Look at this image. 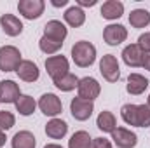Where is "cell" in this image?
Returning a JSON list of instances; mask_svg holds the SVG:
<instances>
[{
    "instance_id": "6da1fadb",
    "label": "cell",
    "mask_w": 150,
    "mask_h": 148,
    "mask_svg": "<svg viewBox=\"0 0 150 148\" xmlns=\"http://www.w3.org/2000/svg\"><path fill=\"white\" fill-rule=\"evenodd\" d=\"M120 118L133 127H150V106L147 103H126L120 108Z\"/></svg>"
},
{
    "instance_id": "7402d4cb",
    "label": "cell",
    "mask_w": 150,
    "mask_h": 148,
    "mask_svg": "<svg viewBox=\"0 0 150 148\" xmlns=\"http://www.w3.org/2000/svg\"><path fill=\"white\" fill-rule=\"evenodd\" d=\"M12 148H35L37 147V138L30 131H18L12 140H11Z\"/></svg>"
},
{
    "instance_id": "8fae6325",
    "label": "cell",
    "mask_w": 150,
    "mask_h": 148,
    "mask_svg": "<svg viewBox=\"0 0 150 148\" xmlns=\"http://www.w3.org/2000/svg\"><path fill=\"white\" fill-rule=\"evenodd\" d=\"M112 143L117 148H134L138 145V136L127 127H117L112 132Z\"/></svg>"
},
{
    "instance_id": "e575fe53",
    "label": "cell",
    "mask_w": 150,
    "mask_h": 148,
    "mask_svg": "<svg viewBox=\"0 0 150 148\" xmlns=\"http://www.w3.org/2000/svg\"><path fill=\"white\" fill-rule=\"evenodd\" d=\"M44 148H63V147H61V145H58V143H47Z\"/></svg>"
},
{
    "instance_id": "2e32d148",
    "label": "cell",
    "mask_w": 150,
    "mask_h": 148,
    "mask_svg": "<svg viewBox=\"0 0 150 148\" xmlns=\"http://www.w3.org/2000/svg\"><path fill=\"white\" fill-rule=\"evenodd\" d=\"M100 14L107 21H117L124 14V4L120 0H107L100 7Z\"/></svg>"
},
{
    "instance_id": "603a6c76",
    "label": "cell",
    "mask_w": 150,
    "mask_h": 148,
    "mask_svg": "<svg viewBox=\"0 0 150 148\" xmlns=\"http://www.w3.org/2000/svg\"><path fill=\"white\" fill-rule=\"evenodd\" d=\"M37 110V101L35 98H32L30 94H21L19 99L16 101V111L23 117H30Z\"/></svg>"
},
{
    "instance_id": "d6a6232c",
    "label": "cell",
    "mask_w": 150,
    "mask_h": 148,
    "mask_svg": "<svg viewBox=\"0 0 150 148\" xmlns=\"http://www.w3.org/2000/svg\"><path fill=\"white\" fill-rule=\"evenodd\" d=\"M51 5L52 7H65V5H68V0H51Z\"/></svg>"
},
{
    "instance_id": "7a4b0ae2",
    "label": "cell",
    "mask_w": 150,
    "mask_h": 148,
    "mask_svg": "<svg viewBox=\"0 0 150 148\" xmlns=\"http://www.w3.org/2000/svg\"><path fill=\"white\" fill-rule=\"evenodd\" d=\"M96 58H98V51L94 44H91L89 40H79L72 45V61L79 68L93 66Z\"/></svg>"
},
{
    "instance_id": "f546056e",
    "label": "cell",
    "mask_w": 150,
    "mask_h": 148,
    "mask_svg": "<svg viewBox=\"0 0 150 148\" xmlns=\"http://www.w3.org/2000/svg\"><path fill=\"white\" fill-rule=\"evenodd\" d=\"M138 47L143 51V52H150V32L149 33H142L138 37Z\"/></svg>"
},
{
    "instance_id": "836d02e7",
    "label": "cell",
    "mask_w": 150,
    "mask_h": 148,
    "mask_svg": "<svg viewBox=\"0 0 150 148\" xmlns=\"http://www.w3.org/2000/svg\"><path fill=\"white\" fill-rule=\"evenodd\" d=\"M5 141H7V136H5V132H4V131H0V148L5 145Z\"/></svg>"
},
{
    "instance_id": "d590c367",
    "label": "cell",
    "mask_w": 150,
    "mask_h": 148,
    "mask_svg": "<svg viewBox=\"0 0 150 148\" xmlns=\"http://www.w3.org/2000/svg\"><path fill=\"white\" fill-rule=\"evenodd\" d=\"M147 105L150 106V94H149V99H147Z\"/></svg>"
},
{
    "instance_id": "277c9868",
    "label": "cell",
    "mask_w": 150,
    "mask_h": 148,
    "mask_svg": "<svg viewBox=\"0 0 150 148\" xmlns=\"http://www.w3.org/2000/svg\"><path fill=\"white\" fill-rule=\"evenodd\" d=\"M45 70H47V75L52 78V80H58L61 78L63 75L70 73V61L67 56L63 54H54V56H49L44 63Z\"/></svg>"
},
{
    "instance_id": "9a60e30c",
    "label": "cell",
    "mask_w": 150,
    "mask_h": 148,
    "mask_svg": "<svg viewBox=\"0 0 150 148\" xmlns=\"http://www.w3.org/2000/svg\"><path fill=\"white\" fill-rule=\"evenodd\" d=\"M16 75L23 80V82H37L40 78V70H38L37 63H33L32 59H23L19 63V66L16 68Z\"/></svg>"
},
{
    "instance_id": "44dd1931",
    "label": "cell",
    "mask_w": 150,
    "mask_h": 148,
    "mask_svg": "<svg viewBox=\"0 0 150 148\" xmlns=\"http://www.w3.org/2000/svg\"><path fill=\"white\" fill-rule=\"evenodd\" d=\"M96 127L101 131V132H107V134H112L113 131L117 129V118L110 110H103L98 113L96 117Z\"/></svg>"
},
{
    "instance_id": "52a82bcc",
    "label": "cell",
    "mask_w": 150,
    "mask_h": 148,
    "mask_svg": "<svg viewBox=\"0 0 150 148\" xmlns=\"http://www.w3.org/2000/svg\"><path fill=\"white\" fill-rule=\"evenodd\" d=\"M100 73L103 75V78L107 82H117L120 78V66H119V59L113 54H105L100 59Z\"/></svg>"
},
{
    "instance_id": "ac0fdd59",
    "label": "cell",
    "mask_w": 150,
    "mask_h": 148,
    "mask_svg": "<svg viewBox=\"0 0 150 148\" xmlns=\"http://www.w3.org/2000/svg\"><path fill=\"white\" fill-rule=\"evenodd\" d=\"M122 61L129 66V68H140L142 66V59H143V51L138 47V44H127L122 49Z\"/></svg>"
},
{
    "instance_id": "4fadbf2b",
    "label": "cell",
    "mask_w": 150,
    "mask_h": 148,
    "mask_svg": "<svg viewBox=\"0 0 150 148\" xmlns=\"http://www.w3.org/2000/svg\"><path fill=\"white\" fill-rule=\"evenodd\" d=\"M0 26H2V32L7 35V37H19L23 33V21L16 16V14H2L0 16Z\"/></svg>"
},
{
    "instance_id": "f1b7e54d",
    "label": "cell",
    "mask_w": 150,
    "mask_h": 148,
    "mask_svg": "<svg viewBox=\"0 0 150 148\" xmlns=\"http://www.w3.org/2000/svg\"><path fill=\"white\" fill-rule=\"evenodd\" d=\"M91 148H113V143L108 140V138H93V143H91Z\"/></svg>"
},
{
    "instance_id": "e0dca14e",
    "label": "cell",
    "mask_w": 150,
    "mask_h": 148,
    "mask_svg": "<svg viewBox=\"0 0 150 148\" xmlns=\"http://www.w3.org/2000/svg\"><path fill=\"white\" fill-rule=\"evenodd\" d=\"M149 78L142 73H129L127 77V82H126V91L131 94V96H140L143 94L147 89H149Z\"/></svg>"
},
{
    "instance_id": "5bb4252c",
    "label": "cell",
    "mask_w": 150,
    "mask_h": 148,
    "mask_svg": "<svg viewBox=\"0 0 150 148\" xmlns=\"http://www.w3.org/2000/svg\"><path fill=\"white\" fill-rule=\"evenodd\" d=\"M44 37L58 40V42H65V38L68 37V28L63 21L59 19H51L44 25Z\"/></svg>"
},
{
    "instance_id": "d6986e66",
    "label": "cell",
    "mask_w": 150,
    "mask_h": 148,
    "mask_svg": "<svg viewBox=\"0 0 150 148\" xmlns=\"http://www.w3.org/2000/svg\"><path fill=\"white\" fill-rule=\"evenodd\" d=\"M44 131H45L47 138H51V140H63L67 136V132H68V124L63 118L54 117V118H51L45 124V129Z\"/></svg>"
},
{
    "instance_id": "3957f363",
    "label": "cell",
    "mask_w": 150,
    "mask_h": 148,
    "mask_svg": "<svg viewBox=\"0 0 150 148\" xmlns=\"http://www.w3.org/2000/svg\"><path fill=\"white\" fill-rule=\"evenodd\" d=\"M21 61H23L21 51L16 45L0 47V72H16Z\"/></svg>"
},
{
    "instance_id": "d4e9b609",
    "label": "cell",
    "mask_w": 150,
    "mask_h": 148,
    "mask_svg": "<svg viewBox=\"0 0 150 148\" xmlns=\"http://www.w3.org/2000/svg\"><path fill=\"white\" fill-rule=\"evenodd\" d=\"M93 138L87 131H75L68 140V148H91Z\"/></svg>"
},
{
    "instance_id": "9c48e42d",
    "label": "cell",
    "mask_w": 150,
    "mask_h": 148,
    "mask_svg": "<svg viewBox=\"0 0 150 148\" xmlns=\"http://www.w3.org/2000/svg\"><path fill=\"white\" fill-rule=\"evenodd\" d=\"M103 40L107 45H120L122 42L127 40V28L119 23H110L103 28Z\"/></svg>"
},
{
    "instance_id": "8992f818",
    "label": "cell",
    "mask_w": 150,
    "mask_h": 148,
    "mask_svg": "<svg viewBox=\"0 0 150 148\" xmlns=\"http://www.w3.org/2000/svg\"><path fill=\"white\" fill-rule=\"evenodd\" d=\"M101 94V85L94 77H82L79 78V85H77V96L87 101H93Z\"/></svg>"
},
{
    "instance_id": "ba28073f",
    "label": "cell",
    "mask_w": 150,
    "mask_h": 148,
    "mask_svg": "<svg viewBox=\"0 0 150 148\" xmlns=\"http://www.w3.org/2000/svg\"><path fill=\"white\" fill-rule=\"evenodd\" d=\"M94 111V103L93 101H87V99H82L79 96H75L74 99L70 101V113L75 120L79 122H86L91 118Z\"/></svg>"
},
{
    "instance_id": "7c38bea8",
    "label": "cell",
    "mask_w": 150,
    "mask_h": 148,
    "mask_svg": "<svg viewBox=\"0 0 150 148\" xmlns=\"http://www.w3.org/2000/svg\"><path fill=\"white\" fill-rule=\"evenodd\" d=\"M21 89L19 84H16L14 80H2L0 82V103L2 105H16V101L21 96Z\"/></svg>"
},
{
    "instance_id": "4316f807",
    "label": "cell",
    "mask_w": 150,
    "mask_h": 148,
    "mask_svg": "<svg viewBox=\"0 0 150 148\" xmlns=\"http://www.w3.org/2000/svg\"><path fill=\"white\" fill-rule=\"evenodd\" d=\"M61 47H63V42H58V40H52V38H47V37H40L38 40V49L44 52V54H47V56H54V54H58L59 51H61Z\"/></svg>"
},
{
    "instance_id": "1f68e13d",
    "label": "cell",
    "mask_w": 150,
    "mask_h": 148,
    "mask_svg": "<svg viewBox=\"0 0 150 148\" xmlns=\"http://www.w3.org/2000/svg\"><path fill=\"white\" fill-rule=\"evenodd\" d=\"M142 68H145L150 72V52H143V59H142Z\"/></svg>"
},
{
    "instance_id": "4dcf8cb0",
    "label": "cell",
    "mask_w": 150,
    "mask_h": 148,
    "mask_svg": "<svg viewBox=\"0 0 150 148\" xmlns=\"http://www.w3.org/2000/svg\"><path fill=\"white\" fill-rule=\"evenodd\" d=\"M96 4H98V0H77L75 5H79L80 9H84V7H94Z\"/></svg>"
},
{
    "instance_id": "484cf974",
    "label": "cell",
    "mask_w": 150,
    "mask_h": 148,
    "mask_svg": "<svg viewBox=\"0 0 150 148\" xmlns=\"http://www.w3.org/2000/svg\"><path fill=\"white\" fill-rule=\"evenodd\" d=\"M52 84H54L56 89H59L61 92H70V91L77 89V85H79V77L70 72V73L63 75L61 78H58V80H52Z\"/></svg>"
},
{
    "instance_id": "ffe728a7",
    "label": "cell",
    "mask_w": 150,
    "mask_h": 148,
    "mask_svg": "<svg viewBox=\"0 0 150 148\" xmlns=\"http://www.w3.org/2000/svg\"><path fill=\"white\" fill-rule=\"evenodd\" d=\"M63 23L70 28H80L86 23V11L79 5H70L63 14Z\"/></svg>"
},
{
    "instance_id": "5b68a950",
    "label": "cell",
    "mask_w": 150,
    "mask_h": 148,
    "mask_svg": "<svg viewBox=\"0 0 150 148\" xmlns=\"http://www.w3.org/2000/svg\"><path fill=\"white\" fill-rule=\"evenodd\" d=\"M37 108L42 111L45 117L54 118V117H58V115L63 111V103H61V98H58L54 92H45V94H42V96L38 98Z\"/></svg>"
},
{
    "instance_id": "30bf717a",
    "label": "cell",
    "mask_w": 150,
    "mask_h": 148,
    "mask_svg": "<svg viewBox=\"0 0 150 148\" xmlns=\"http://www.w3.org/2000/svg\"><path fill=\"white\" fill-rule=\"evenodd\" d=\"M45 9V2L44 0H19L18 2V12L25 18V19H38L44 14Z\"/></svg>"
},
{
    "instance_id": "cb8c5ba5",
    "label": "cell",
    "mask_w": 150,
    "mask_h": 148,
    "mask_svg": "<svg viewBox=\"0 0 150 148\" xmlns=\"http://www.w3.org/2000/svg\"><path fill=\"white\" fill-rule=\"evenodd\" d=\"M129 25L136 30L147 28L150 25V12L147 9H133L129 14Z\"/></svg>"
},
{
    "instance_id": "83f0119b",
    "label": "cell",
    "mask_w": 150,
    "mask_h": 148,
    "mask_svg": "<svg viewBox=\"0 0 150 148\" xmlns=\"http://www.w3.org/2000/svg\"><path fill=\"white\" fill-rule=\"evenodd\" d=\"M16 125V117L12 111L7 110H0V131L7 132L9 129H12Z\"/></svg>"
}]
</instances>
